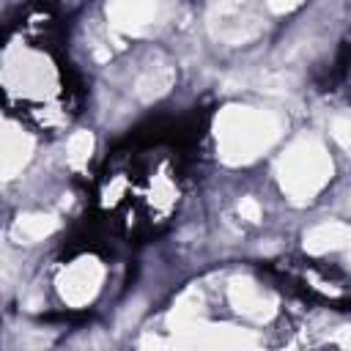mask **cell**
Wrapping results in <instances>:
<instances>
[{
	"label": "cell",
	"instance_id": "cell-1",
	"mask_svg": "<svg viewBox=\"0 0 351 351\" xmlns=\"http://www.w3.org/2000/svg\"><path fill=\"white\" fill-rule=\"evenodd\" d=\"M282 132V121L255 107H228L217 118V148L228 165H247L261 156Z\"/></svg>",
	"mask_w": 351,
	"mask_h": 351
},
{
	"label": "cell",
	"instance_id": "cell-2",
	"mask_svg": "<svg viewBox=\"0 0 351 351\" xmlns=\"http://www.w3.org/2000/svg\"><path fill=\"white\" fill-rule=\"evenodd\" d=\"M280 186L293 203L313 200L332 178V159L315 137H299L277 165Z\"/></svg>",
	"mask_w": 351,
	"mask_h": 351
},
{
	"label": "cell",
	"instance_id": "cell-3",
	"mask_svg": "<svg viewBox=\"0 0 351 351\" xmlns=\"http://www.w3.org/2000/svg\"><path fill=\"white\" fill-rule=\"evenodd\" d=\"M99 285H101V266H99L93 258H82V261L71 263V266L60 274V280H58L60 296H63L69 304H74V307L90 302V299L96 296Z\"/></svg>",
	"mask_w": 351,
	"mask_h": 351
},
{
	"label": "cell",
	"instance_id": "cell-4",
	"mask_svg": "<svg viewBox=\"0 0 351 351\" xmlns=\"http://www.w3.org/2000/svg\"><path fill=\"white\" fill-rule=\"evenodd\" d=\"M107 16L112 27L140 33L159 16V0H107Z\"/></svg>",
	"mask_w": 351,
	"mask_h": 351
},
{
	"label": "cell",
	"instance_id": "cell-5",
	"mask_svg": "<svg viewBox=\"0 0 351 351\" xmlns=\"http://www.w3.org/2000/svg\"><path fill=\"white\" fill-rule=\"evenodd\" d=\"M0 154H3V178H14L27 165V159L33 156V140H30V134H25L22 129L5 123Z\"/></svg>",
	"mask_w": 351,
	"mask_h": 351
},
{
	"label": "cell",
	"instance_id": "cell-6",
	"mask_svg": "<svg viewBox=\"0 0 351 351\" xmlns=\"http://www.w3.org/2000/svg\"><path fill=\"white\" fill-rule=\"evenodd\" d=\"M228 293H230V302H233V307L239 313H244V315H250L255 321L269 318L271 299L263 291H258L255 282H250V280H233L230 288H228Z\"/></svg>",
	"mask_w": 351,
	"mask_h": 351
},
{
	"label": "cell",
	"instance_id": "cell-7",
	"mask_svg": "<svg viewBox=\"0 0 351 351\" xmlns=\"http://www.w3.org/2000/svg\"><path fill=\"white\" fill-rule=\"evenodd\" d=\"M348 233L351 228L343 225V222H324V225H315L313 230L304 233V250L307 252H329V250H340L343 244H348Z\"/></svg>",
	"mask_w": 351,
	"mask_h": 351
},
{
	"label": "cell",
	"instance_id": "cell-8",
	"mask_svg": "<svg viewBox=\"0 0 351 351\" xmlns=\"http://www.w3.org/2000/svg\"><path fill=\"white\" fill-rule=\"evenodd\" d=\"M58 228V219L52 214H22L16 222H14V236L19 241H38L44 236H49L52 230Z\"/></svg>",
	"mask_w": 351,
	"mask_h": 351
},
{
	"label": "cell",
	"instance_id": "cell-9",
	"mask_svg": "<svg viewBox=\"0 0 351 351\" xmlns=\"http://www.w3.org/2000/svg\"><path fill=\"white\" fill-rule=\"evenodd\" d=\"M90 151H93V137H90V132H77L71 140H69V162L74 165V167H80V165H85L88 162V156H90Z\"/></svg>",
	"mask_w": 351,
	"mask_h": 351
},
{
	"label": "cell",
	"instance_id": "cell-10",
	"mask_svg": "<svg viewBox=\"0 0 351 351\" xmlns=\"http://www.w3.org/2000/svg\"><path fill=\"white\" fill-rule=\"evenodd\" d=\"M332 137L346 148L351 151V115H337L332 121Z\"/></svg>",
	"mask_w": 351,
	"mask_h": 351
},
{
	"label": "cell",
	"instance_id": "cell-11",
	"mask_svg": "<svg viewBox=\"0 0 351 351\" xmlns=\"http://www.w3.org/2000/svg\"><path fill=\"white\" fill-rule=\"evenodd\" d=\"M239 214H241L244 219H250V222H258V219H261V206H258V200H255V197H241Z\"/></svg>",
	"mask_w": 351,
	"mask_h": 351
},
{
	"label": "cell",
	"instance_id": "cell-12",
	"mask_svg": "<svg viewBox=\"0 0 351 351\" xmlns=\"http://www.w3.org/2000/svg\"><path fill=\"white\" fill-rule=\"evenodd\" d=\"M266 3H269V8H271L274 14H285V11L296 8L302 0H266Z\"/></svg>",
	"mask_w": 351,
	"mask_h": 351
},
{
	"label": "cell",
	"instance_id": "cell-13",
	"mask_svg": "<svg viewBox=\"0 0 351 351\" xmlns=\"http://www.w3.org/2000/svg\"><path fill=\"white\" fill-rule=\"evenodd\" d=\"M337 340H340L343 346H351V326H346V332H343V335H340Z\"/></svg>",
	"mask_w": 351,
	"mask_h": 351
},
{
	"label": "cell",
	"instance_id": "cell-14",
	"mask_svg": "<svg viewBox=\"0 0 351 351\" xmlns=\"http://www.w3.org/2000/svg\"><path fill=\"white\" fill-rule=\"evenodd\" d=\"M348 263H351V233H348Z\"/></svg>",
	"mask_w": 351,
	"mask_h": 351
}]
</instances>
